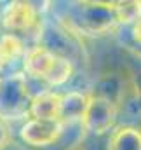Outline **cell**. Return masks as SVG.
I'll list each match as a JSON object with an SVG mask.
<instances>
[{
  "label": "cell",
  "mask_w": 141,
  "mask_h": 150,
  "mask_svg": "<svg viewBox=\"0 0 141 150\" xmlns=\"http://www.w3.org/2000/svg\"><path fill=\"white\" fill-rule=\"evenodd\" d=\"M108 150H141V131L136 127H120L108 138Z\"/></svg>",
  "instance_id": "52a82bcc"
},
{
  "label": "cell",
  "mask_w": 141,
  "mask_h": 150,
  "mask_svg": "<svg viewBox=\"0 0 141 150\" xmlns=\"http://www.w3.org/2000/svg\"><path fill=\"white\" fill-rule=\"evenodd\" d=\"M89 103V96L80 91H70L61 94L59 103V120L61 122H80Z\"/></svg>",
  "instance_id": "8992f818"
},
{
  "label": "cell",
  "mask_w": 141,
  "mask_h": 150,
  "mask_svg": "<svg viewBox=\"0 0 141 150\" xmlns=\"http://www.w3.org/2000/svg\"><path fill=\"white\" fill-rule=\"evenodd\" d=\"M58 54L59 52H56L54 49L45 47V45H33V47L26 49L25 56L21 58L25 75L45 80V77L49 75Z\"/></svg>",
  "instance_id": "277c9868"
},
{
  "label": "cell",
  "mask_w": 141,
  "mask_h": 150,
  "mask_svg": "<svg viewBox=\"0 0 141 150\" xmlns=\"http://www.w3.org/2000/svg\"><path fill=\"white\" fill-rule=\"evenodd\" d=\"M115 117H117L115 103L101 94H96V96H89V103L80 124L89 133L99 136L110 133V129L115 124Z\"/></svg>",
  "instance_id": "3957f363"
},
{
  "label": "cell",
  "mask_w": 141,
  "mask_h": 150,
  "mask_svg": "<svg viewBox=\"0 0 141 150\" xmlns=\"http://www.w3.org/2000/svg\"><path fill=\"white\" fill-rule=\"evenodd\" d=\"M110 11L113 14V21L131 25L141 16V0H117Z\"/></svg>",
  "instance_id": "30bf717a"
},
{
  "label": "cell",
  "mask_w": 141,
  "mask_h": 150,
  "mask_svg": "<svg viewBox=\"0 0 141 150\" xmlns=\"http://www.w3.org/2000/svg\"><path fill=\"white\" fill-rule=\"evenodd\" d=\"M73 72H75L73 61H71L68 56L58 54V58H56L51 72L45 77L44 82L47 86H51V87H61V86H65L71 77H73Z\"/></svg>",
  "instance_id": "ba28073f"
},
{
  "label": "cell",
  "mask_w": 141,
  "mask_h": 150,
  "mask_svg": "<svg viewBox=\"0 0 141 150\" xmlns=\"http://www.w3.org/2000/svg\"><path fill=\"white\" fill-rule=\"evenodd\" d=\"M131 33H133L134 42H138L141 45V16L134 21V23H131Z\"/></svg>",
  "instance_id": "8fae6325"
},
{
  "label": "cell",
  "mask_w": 141,
  "mask_h": 150,
  "mask_svg": "<svg viewBox=\"0 0 141 150\" xmlns=\"http://www.w3.org/2000/svg\"><path fill=\"white\" fill-rule=\"evenodd\" d=\"M4 67H5V61H4V58L0 56V72H2V68H4Z\"/></svg>",
  "instance_id": "7c38bea8"
},
{
  "label": "cell",
  "mask_w": 141,
  "mask_h": 150,
  "mask_svg": "<svg viewBox=\"0 0 141 150\" xmlns=\"http://www.w3.org/2000/svg\"><path fill=\"white\" fill-rule=\"evenodd\" d=\"M0 25L7 33H14L25 38L26 35L40 30V16L32 2L12 0L5 7L0 18Z\"/></svg>",
  "instance_id": "6da1fadb"
},
{
  "label": "cell",
  "mask_w": 141,
  "mask_h": 150,
  "mask_svg": "<svg viewBox=\"0 0 141 150\" xmlns=\"http://www.w3.org/2000/svg\"><path fill=\"white\" fill-rule=\"evenodd\" d=\"M65 129V122L59 119H35L30 117L19 129L21 140L30 147H51L58 143Z\"/></svg>",
  "instance_id": "7a4b0ae2"
},
{
  "label": "cell",
  "mask_w": 141,
  "mask_h": 150,
  "mask_svg": "<svg viewBox=\"0 0 141 150\" xmlns=\"http://www.w3.org/2000/svg\"><path fill=\"white\" fill-rule=\"evenodd\" d=\"M0 2H2V0H0Z\"/></svg>",
  "instance_id": "5bb4252c"
},
{
  "label": "cell",
  "mask_w": 141,
  "mask_h": 150,
  "mask_svg": "<svg viewBox=\"0 0 141 150\" xmlns=\"http://www.w3.org/2000/svg\"><path fill=\"white\" fill-rule=\"evenodd\" d=\"M25 52H26V45L21 37L14 33H7V32L0 35V56L4 58L5 65L21 59Z\"/></svg>",
  "instance_id": "9c48e42d"
},
{
  "label": "cell",
  "mask_w": 141,
  "mask_h": 150,
  "mask_svg": "<svg viewBox=\"0 0 141 150\" xmlns=\"http://www.w3.org/2000/svg\"><path fill=\"white\" fill-rule=\"evenodd\" d=\"M61 94L54 91H44L33 96L28 105V115L35 119H59Z\"/></svg>",
  "instance_id": "5b68a950"
},
{
  "label": "cell",
  "mask_w": 141,
  "mask_h": 150,
  "mask_svg": "<svg viewBox=\"0 0 141 150\" xmlns=\"http://www.w3.org/2000/svg\"><path fill=\"white\" fill-rule=\"evenodd\" d=\"M25 2H32V0H25Z\"/></svg>",
  "instance_id": "4fadbf2b"
}]
</instances>
